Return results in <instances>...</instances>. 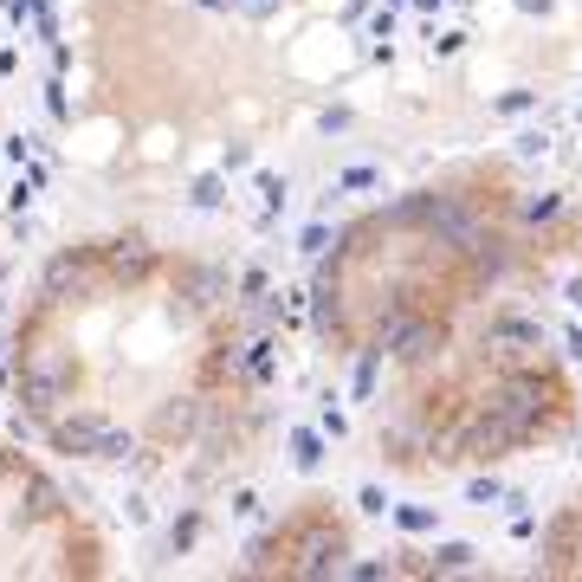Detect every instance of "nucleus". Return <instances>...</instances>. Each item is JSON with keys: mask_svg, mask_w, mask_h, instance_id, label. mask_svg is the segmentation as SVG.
I'll use <instances>...</instances> for the list:
<instances>
[{"mask_svg": "<svg viewBox=\"0 0 582 582\" xmlns=\"http://www.w3.org/2000/svg\"><path fill=\"white\" fill-rule=\"evenodd\" d=\"M272 330L227 259L149 233H97L39 266L7 330L26 440L110 479H201L246 460L272 382Z\"/></svg>", "mask_w": 582, "mask_h": 582, "instance_id": "1", "label": "nucleus"}, {"mask_svg": "<svg viewBox=\"0 0 582 582\" xmlns=\"http://www.w3.org/2000/svg\"><path fill=\"white\" fill-rule=\"evenodd\" d=\"M0 259H7V207H0Z\"/></svg>", "mask_w": 582, "mask_h": 582, "instance_id": "4", "label": "nucleus"}, {"mask_svg": "<svg viewBox=\"0 0 582 582\" xmlns=\"http://www.w3.org/2000/svg\"><path fill=\"white\" fill-rule=\"evenodd\" d=\"M233 20H330L376 65H434L466 52L505 13H570L582 0H207Z\"/></svg>", "mask_w": 582, "mask_h": 582, "instance_id": "2", "label": "nucleus"}, {"mask_svg": "<svg viewBox=\"0 0 582 582\" xmlns=\"http://www.w3.org/2000/svg\"><path fill=\"white\" fill-rule=\"evenodd\" d=\"M110 544L52 466L0 440V576H104Z\"/></svg>", "mask_w": 582, "mask_h": 582, "instance_id": "3", "label": "nucleus"}]
</instances>
